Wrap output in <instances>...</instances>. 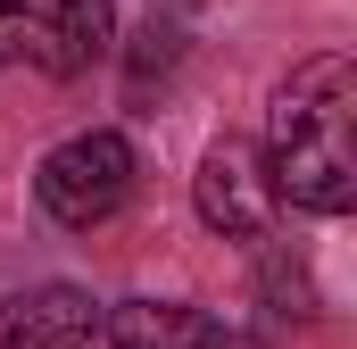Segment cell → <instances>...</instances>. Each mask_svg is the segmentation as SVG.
<instances>
[{
  "mask_svg": "<svg viewBox=\"0 0 357 349\" xmlns=\"http://www.w3.org/2000/svg\"><path fill=\"white\" fill-rule=\"evenodd\" d=\"M0 349H100V299L75 283H33L0 299Z\"/></svg>",
  "mask_w": 357,
  "mask_h": 349,
  "instance_id": "5",
  "label": "cell"
},
{
  "mask_svg": "<svg viewBox=\"0 0 357 349\" xmlns=\"http://www.w3.org/2000/svg\"><path fill=\"white\" fill-rule=\"evenodd\" d=\"M17 59H25V8H17V0H0V75H8Z\"/></svg>",
  "mask_w": 357,
  "mask_h": 349,
  "instance_id": "7",
  "label": "cell"
},
{
  "mask_svg": "<svg viewBox=\"0 0 357 349\" xmlns=\"http://www.w3.org/2000/svg\"><path fill=\"white\" fill-rule=\"evenodd\" d=\"M199 349H241V341H225V333H208V341H199Z\"/></svg>",
  "mask_w": 357,
  "mask_h": 349,
  "instance_id": "8",
  "label": "cell"
},
{
  "mask_svg": "<svg viewBox=\"0 0 357 349\" xmlns=\"http://www.w3.org/2000/svg\"><path fill=\"white\" fill-rule=\"evenodd\" d=\"M33 200H42V216L67 225V233L108 225V216L133 200V142L108 133V125L67 133L59 150H42V167H33Z\"/></svg>",
  "mask_w": 357,
  "mask_h": 349,
  "instance_id": "2",
  "label": "cell"
},
{
  "mask_svg": "<svg viewBox=\"0 0 357 349\" xmlns=\"http://www.w3.org/2000/svg\"><path fill=\"white\" fill-rule=\"evenodd\" d=\"M25 8V59L42 75H84L116 42V0H17Z\"/></svg>",
  "mask_w": 357,
  "mask_h": 349,
  "instance_id": "4",
  "label": "cell"
},
{
  "mask_svg": "<svg viewBox=\"0 0 357 349\" xmlns=\"http://www.w3.org/2000/svg\"><path fill=\"white\" fill-rule=\"evenodd\" d=\"M191 208H199L208 233H225V242H241V250H266L282 200H274V183H266V158L225 133V142H208V158L191 174Z\"/></svg>",
  "mask_w": 357,
  "mask_h": 349,
  "instance_id": "3",
  "label": "cell"
},
{
  "mask_svg": "<svg viewBox=\"0 0 357 349\" xmlns=\"http://www.w3.org/2000/svg\"><path fill=\"white\" fill-rule=\"evenodd\" d=\"M216 333L199 308H183V299H116V308H100V349H199Z\"/></svg>",
  "mask_w": 357,
  "mask_h": 349,
  "instance_id": "6",
  "label": "cell"
},
{
  "mask_svg": "<svg viewBox=\"0 0 357 349\" xmlns=\"http://www.w3.org/2000/svg\"><path fill=\"white\" fill-rule=\"evenodd\" d=\"M266 183L274 200L307 216H349L357 208V67L341 50L299 59L266 108Z\"/></svg>",
  "mask_w": 357,
  "mask_h": 349,
  "instance_id": "1",
  "label": "cell"
}]
</instances>
